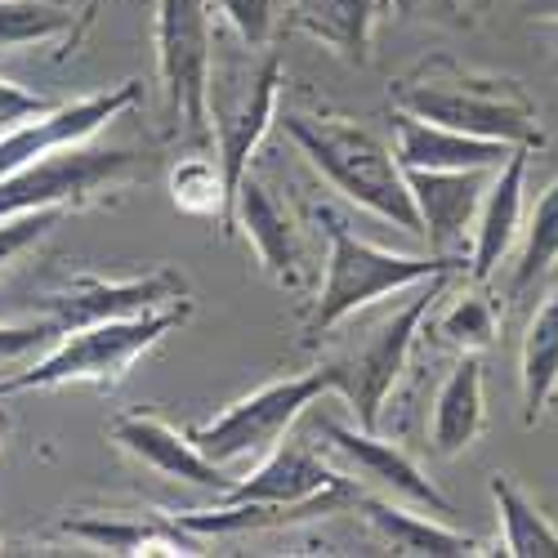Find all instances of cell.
<instances>
[{
	"label": "cell",
	"mask_w": 558,
	"mask_h": 558,
	"mask_svg": "<svg viewBox=\"0 0 558 558\" xmlns=\"http://www.w3.org/2000/svg\"><path fill=\"white\" fill-rule=\"evenodd\" d=\"M157 72L166 108L193 144H210V68H215V0H157Z\"/></svg>",
	"instance_id": "6"
},
{
	"label": "cell",
	"mask_w": 558,
	"mask_h": 558,
	"mask_svg": "<svg viewBox=\"0 0 558 558\" xmlns=\"http://www.w3.org/2000/svg\"><path fill=\"white\" fill-rule=\"evenodd\" d=\"M402 19H460V0H393Z\"/></svg>",
	"instance_id": "34"
},
{
	"label": "cell",
	"mask_w": 558,
	"mask_h": 558,
	"mask_svg": "<svg viewBox=\"0 0 558 558\" xmlns=\"http://www.w3.org/2000/svg\"><path fill=\"white\" fill-rule=\"evenodd\" d=\"M277 99H282V59H277V50H264V59L246 68L238 81H223L210 68L206 112H210L215 161L223 170V189H228V210L242 174L251 170V157L277 125Z\"/></svg>",
	"instance_id": "8"
},
{
	"label": "cell",
	"mask_w": 558,
	"mask_h": 558,
	"mask_svg": "<svg viewBox=\"0 0 558 558\" xmlns=\"http://www.w3.org/2000/svg\"><path fill=\"white\" fill-rule=\"evenodd\" d=\"M434 255H464L492 170H402Z\"/></svg>",
	"instance_id": "14"
},
{
	"label": "cell",
	"mask_w": 558,
	"mask_h": 558,
	"mask_svg": "<svg viewBox=\"0 0 558 558\" xmlns=\"http://www.w3.org/2000/svg\"><path fill=\"white\" fill-rule=\"evenodd\" d=\"M554 264H558V179L541 193V202L532 206V215L523 223V255L514 268V295L532 291Z\"/></svg>",
	"instance_id": "28"
},
{
	"label": "cell",
	"mask_w": 558,
	"mask_h": 558,
	"mask_svg": "<svg viewBox=\"0 0 558 558\" xmlns=\"http://www.w3.org/2000/svg\"><path fill=\"white\" fill-rule=\"evenodd\" d=\"M54 340L59 336H54V327L45 317H36V322H0V366L19 362V357H27V353H36L45 344H54Z\"/></svg>",
	"instance_id": "32"
},
{
	"label": "cell",
	"mask_w": 558,
	"mask_h": 558,
	"mask_svg": "<svg viewBox=\"0 0 558 558\" xmlns=\"http://www.w3.org/2000/svg\"><path fill=\"white\" fill-rule=\"evenodd\" d=\"M238 228L246 232L259 268L272 277L277 287L295 291L304 282V255H300V238H295V219L251 170L242 174L238 193H232V232Z\"/></svg>",
	"instance_id": "16"
},
{
	"label": "cell",
	"mask_w": 558,
	"mask_h": 558,
	"mask_svg": "<svg viewBox=\"0 0 558 558\" xmlns=\"http://www.w3.org/2000/svg\"><path fill=\"white\" fill-rule=\"evenodd\" d=\"M138 99H144V85L138 81H121L108 85L99 95H81L68 104H50L45 112H36L32 121H23L19 130L0 134V174H10L19 166H32L40 157H54L68 148L89 144L99 130H108L121 112H130Z\"/></svg>",
	"instance_id": "10"
},
{
	"label": "cell",
	"mask_w": 558,
	"mask_h": 558,
	"mask_svg": "<svg viewBox=\"0 0 558 558\" xmlns=\"http://www.w3.org/2000/svg\"><path fill=\"white\" fill-rule=\"evenodd\" d=\"M215 14L242 36L246 50H268L277 32V0H215Z\"/></svg>",
	"instance_id": "31"
},
{
	"label": "cell",
	"mask_w": 558,
	"mask_h": 558,
	"mask_svg": "<svg viewBox=\"0 0 558 558\" xmlns=\"http://www.w3.org/2000/svg\"><path fill=\"white\" fill-rule=\"evenodd\" d=\"M68 536L95 545L104 554H121V558H148V554H202V536L183 532L174 519L161 514H76L59 523Z\"/></svg>",
	"instance_id": "21"
},
{
	"label": "cell",
	"mask_w": 558,
	"mask_h": 558,
	"mask_svg": "<svg viewBox=\"0 0 558 558\" xmlns=\"http://www.w3.org/2000/svg\"><path fill=\"white\" fill-rule=\"evenodd\" d=\"M434 336L456 349V353H483L496 344V304L483 291H464L456 295L442 313H438V327Z\"/></svg>",
	"instance_id": "29"
},
{
	"label": "cell",
	"mask_w": 558,
	"mask_h": 558,
	"mask_svg": "<svg viewBox=\"0 0 558 558\" xmlns=\"http://www.w3.org/2000/svg\"><path fill=\"white\" fill-rule=\"evenodd\" d=\"M344 483L340 470H331L308 442H277L268 456H259V464L251 474H242L223 496H215L219 505H242V500H255V505H295V500H308L317 492H327Z\"/></svg>",
	"instance_id": "18"
},
{
	"label": "cell",
	"mask_w": 558,
	"mask_h": 558,
	"mask_svg": "<svg viewBox=\"0 0 558 558\" xmlns=\"http://www.w3.org/2000/svg\"><path fill=\"white\" fill-rule=\"evenodd\" d=\"M189 317H193V300H179L170 308L134 313V317H108V322H89V327L63 331L45 357L14 371V376H0V402L19 398V393L68 389V385L117 389L130 376V366L144 353H153Z\"/></svg>",
	"instance_id": "2"
},
{
	"label": "cell",
	"mask_w": 558,
	"mask_h": 558,
	"mask_svg": "<svg viewBox=\"0 0 558 558\" xmlns=\"http://www.w3.org/2000/svg\"><path fill=\"white\" fill-rule=\"evenodd\" d=\"M353 509L371 523L393 554H411V558H474L483 554V541L470 532H456L442 519H425V509L415 505H398L393 496H376V492H357Z\"/></svg>",
	"instance_id": "19"
},
{
	"label": "cell",
	"mask_w": 558,
	"mask_h": 558,
	"mask_svg": "<svg viewBox=\"0 0 558 558\" xmlns=\"http://www.w3.org/2000/svg\"><path fill=\"white\" fill-rule=\"evenodd\" d=\"M327 393H340V362L322 366V371H304V376L259 385L255 393L228 402L215 421L189 429V438L219 464L259 460L291 434V425L317 398H327Z\"/></svg>",
	"instance_id": "5"
},
{
	"label": "cell",
	"mask_w": 558,
	"mask_h": 558,
	"mask_svg": "<svg viewBox=\"0 0 558 558\" xmlns=\"http://www.w3.org/2000/svg\"><path fill=\"white\" fill-rule=\"evenodd\" d=\"M179 300H193V295L174 268H153L144 277H117V282L81 272L72 282H63L54 295L40 300V317L54 327V336H63V331L89 327V322L153 313V308H170Z\"/></svg>",
	"instance_id": "11"
},
{
	"label": "cell",
	"mask_w": 558,
	"mask_h": 558,
	"mask_svg": "<svg viewBox=\"0 0 558 558\" xmlns=\"http://www.w3.org/2000/svg\"><path fill=\"white\" fill-rule=\"evenodd\" d=\"M393 108L421 121H434V125H447V130H460V134H474V138H496V144H509V148L545 144L536 104L509 76L456 72L438 63V68H425L398 81Z\"/></svg>",
	"instance_id": "3"
},
{
	"label": "cell",
	"mask_w": 558,
	"mask_h": 558,
	"mask_svg": "<svg viewBox=\"0 0 558 558\" xmlns=\"http://www.w3.org/2000/svg\"><path fill=\"white\" fill-rule=\"evenodd\" d=\"M0 549H5V541H0Z\"/></svg>",
	"instance_id": "38"
},
{
	"label": "cell",
	"mask_w": 558,
	"mask_h": 558,
	"mask_svg": "<svg viewBox=\"0 0 558 558\" xmlns=\"http://www.w3.org/2000/svg\"><path fill=\"white\" fill-rule=\"evenodd\" d=\"M451 277L456 272H442V277H429V282H421V287H411L407 304L353 357L340 362V398L353 407L362 429H380V411H385L393 385L402 380V371L411 362L415 336H421V327H425V317L434 313V304L447 295Z\"/></svg>",
	"instance_id": "9"
},
{
	"label": "cell",
	"mask_w": 558,
	"mask_h": 558,
	"mask_svg": "<svg viewBox=\"0 0 558 558\" xmlns=\"http://www.w3.org/2000/svg\"><path fill=\"white\" fill-rule=\"evenodd\" d=\"M99 5H104V0H85V10H81L76 27H72V36H68V50H72V45H81V36H85L89 27H95V23H99Z\"/></svg>",
	"instance_id": "35"
},
{
	"label": "cell",
	"mask_w": 558,
	"mask_h": 558,
	"mask_svg": "<svg viewBox=\"0 0 558 558\" xmlns=\"http://www.w3.org/2000/svg\"><path fill=\"white\" fill-rule=\"evenodd\" d=\"M317 223H327L331 255H327V272H322V287L313 295L308 322H304L308 340L336 331L344 317H353L357 308L376 304L385 295H402L411 287L429 282V277L464 268V255H434V251L429 255H393V251L371 246V242L353 238L349 223L327 206L317 210Z\"/></svg>",
	"instance_id": "4"
},
{
	"label": "cell",
	"mask_w": 558,
	"mask_h": 558,
	"mask_svg": "<svg viewBox=\"0 0 558 558\" xmlns=\"http://www.w3.org/2000/svg\"><path fill=\"white\" fill-rule=\"evenodd\" d=\"M277 125L344 202L402 228L407 238L425 242L421 210L411 202L407 174L393 148L380 144V134H371L349 117H308V112H277Z\"/></svg>",
	"instance_id": "1"
},
{
	"label": "cell",
	"mask_w": 558,
	"mask_h": 558,
	"mask_svg": "<svg viewBox=\"0 0 558 558\" xmlns=\"http://www.w3.org/2000/svg\"><path fill=\"white\" fill-rule=\"evenodd\" d=\"M295 27L322 40L349 63L371 59V32H376V0H295Z\"/></svg>",
	"instance_id": "23"
},
{
	"label": "cell",
	"mask_w": 558,
	"mask_h": 558,
	"mask_svg": "<svg viewBox=\"0 0 558 558\" xmlns=\"http://www.w3.org/2000/svg\"><path fill=\"white\" fill-rule=\"evenodd\" d=\"M317 434L327 438L331 456H340L349 464V474L362 478L366 487H376L380 496H393V500H407L415 509H429V514H451V500L438 492V483L415 464L398 442L380 438V429H349L331 415L317 421Z\"/></svg>",
	"instance_id": "12"
},
{
	"label": "cell",
	"mask_w": 558,
	"mask_h": 558,
	"mask_svg": "<svg viewBox=\"0 0 558 558\" xmlns=\"http://www.w3.org/2000/svg\"><path fill=\"white\" fill-rule=\"evenodd\" d=\"M144 170V157L134 148H68L54 157H40L32 166H19L0 174V219L23 210H72L89 206L108 189L125 183Z\"/></svg>",
	"instance_id": "7"
},
{
	"label": "cell",
	"mask_w": 558,
	"mask_h": 558,
	"mask_svg": "<svg viewBox=\"0 0 558 558\" xmlns=\"http://www.w3.org/2000/svg\"><path fill=\"white\" fill-rule=\"evenodd\" d=\"M76 19L50 0H0V54L32 50V45H54L72 36Z\"/></svg>",
	"instance_id": "27"
},
{
	"label": "cell",
	"mask_w": 558,
	"mask_h": 558,
	"mask_svg": "<svg viewBox=\"0 0 558 558\" xmlns=\"http://www.w3.org/2000/svg\"><path fill=\"white\" fill-rule=\"evenodd\" d=\"M112 442L134 456L138 464H148L153 474L161 478H174V483H193V487H206L215 496H223L238 474H228V464L210 460L189 434H179L174 425H166L161 415L153 411H125L112 421Z\"/></svg>",
	"instance_id": "13"
},
{
	"label": "cell",
	"mask_w": 558,
	"mask_h": 558,
	"mask_svg": "<svg viewBox=\"0 0 558 558\" xmlns=\"http://www.w3.org/2000/svg\"><path fill=\"white\" fill-rule=\"evenodd\" d=\"M487 425V398H483V357L460 353L456 366L447 371V380L434 398V421H429V442L438 456L456 460L464 456Z\"/></svg>",
	"instance_id": "22"
},
{
	"label": "cell",
	"mask_w": 558,
	"mask_h": 558,
	"mask_svg": "<svg viewBox=\"0 0 558 558\" xmlns=\"http://www.w3.org/2000/svg\"><path fill=\"white\" fill-rule=\"evenodd\" d=\"M527 157L532 148H514L500 170H492L487 193L470 232V272L474 282H487L496 264L514 251L519 232H523V189H527Z\"/></svg>",
	"instance_id": "17"
},
{
	"label": "cell",
	"mask_w": 558,
	"mask_h": 558,
	"mask_svg": "<svg viewBox=\"0 0 558 558\" xmlns=\"http://www.w3.org/2000/svg\"><path fill=\"white\" fill-rule=\"evenodd\" d=\"M5 438H10V415L0 411V447H5Z\"/></svg>",
	"instance_id": "36"
},
{
	"label": "cell",
	"mask_w": 558,
	"mask_h": 558,
	"mask_svg": "<svg viewBox=\"0 0 558 558\" xmlns=\"http://www.w3.org/2000/svg\"><path fill=\"white\" fill-rule=\"evenodd\" d=\"M170 202L179 215L193 219H219L223 238H232V210H228V189L223 170L215 157H179L170 166Z\"/></svg>",
	"instance_id": "26"
},
{
	"label": "cell",
	"mask_w": 558,
	"mask_h": 558,
	"mask_svg": "<svg viewBox=\"0 0 558 558\" xmlns=\"http://www.w3.org/2000/svg\"><path fill=\"white\" fill-rule=\"evenodd\" d=\"M68 210H23V215H5L0 219V272H5L19 255H27L32 246H40L50 232L63 223Z\"/></svg>",
	"instance_id": "30"
},
{
	"label": "cell",
	"mask_w": 558,
	"mask_h": 558,
	"mask_svg": "<svg viewBox=\"0 0 558 558\" xmlns=\"http://www.w3.org/2000/svg\"><path fill=\"white\" fill-rule=\"evenodd\" d=\"M357 483L344 478L327 492H317L308 500H295V505H255V500H242V505H215V509H183V514H170L183 532L193 536H246V532H282V527H300V523H313V519H327V514H344L357 500Z\"/></svg>",
	"instance_id": "15"
},
{
	"label": "cell",
	"mask_w": 558,
	"mask_h": 558,
	"mask_svg": "<svg viewBox=\"0 0 558 558\" xmlns=\"http://www.w3.org/2000/svg\"><path fill=\"white\" fill-rule=\"evenodd\" d=\"M496 500V519H500V554L509 558H558V527L519 492V483L509 474H492L487 483Z\"/></svg>",
	"instance_id": "25"
},
{
	"label": "cell",
	"mask_w": 558,
	"mask_h": 558,
	"mask_svg": "<svg viewBox=\"0 0 558 558\" xmlns=\"http://www.w3.org/2000/svg\"><path fill=\"white\" fill-rule=\"evenodd\" d=\"M558 393V287L532 313L523 336V425H536Z\"/></svg>",
	"instance_id": "24"
},
{
	"label": "cell",
	"mask_w": 558,
	"mask_h": 558,
	"mask_svg": "<svg viewBox=\"0 0 558 558\" xmlns=\"http://www.w3.org/2000/svg\"><path fill=\"white\" fill-rule=\"evenodd\" d=\"M554 76H558V63H554Z\"/></svg>",
	"instance_id": "37"
},
{
	"label": "cell",
	"mask_w": 558,
	"mask_h": 558,
	"mask_svg": "<svg viewBox=\"0 0 558 558\" xmlns=\"http://www.w3.org/2000/svg\"><path fill=\"white\" fill-rule=\"evenodd\" d=\"M509 153L514 148L496 138H474L393 108V157L402 170H500Z\"/></svg>",
	"instance_id": "20"
},
{
	"label": "cell",
	"mask_w": 558,
	"mask_h": 558,
	"mask_svg": "<svg viewBox=\"0 0 558 558\" xmlns=\"http://www.w3.org/2000/svg\"><path fill=\"white\" fill-rule=\"evenodd\" d=\"M45 108H50V99H40L36 89H27V85H19L10 76H0V134L19 130L23 121H32Z\"/></svg>",
	"instance_id": "33"
}]
</instances>
